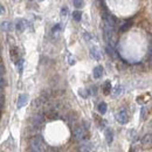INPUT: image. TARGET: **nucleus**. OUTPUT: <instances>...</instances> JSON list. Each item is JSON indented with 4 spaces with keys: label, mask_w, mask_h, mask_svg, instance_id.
Instances as JSON below:
<instances>
[{
    "label": "nucleus",
    "mask_w": 152,
    "mask_h": 152,
    "mask_svg": "<svg viewBox=\"0 0 152 152\" xmlns=\"http://www.w3.org/2000/svg\"><path fill=\"white\" fill-rule=\"evenodd\" d=\"M15 27H17V29H18L19 32H23V31L26 29V27H27V22H26V20H23V19L17 20Z\"/></svg>",
    "instance_id": "9"
},
{
    "label": "nucleus",
    "mask_w": 152,
    "mask_h": 152,
    "mask_svg": "<svg viewBox=\"0 0 152 152\" xmlns=\"http://www.w3.org/2000/svg\"><path fill=\"white\" fill-rule=\"evenodd\" d=\"M90 55L93 58H95L97 61H99L102 58V54H101V50L98 49V47H91L90 48Z\"/></svg>",
    "instance_id": "6"
},
{
    "label": "nucleus",
    "mask_w": 152,
    "mask_h": 152,
    "mask_svg": "<svg viewBox=\"0 0 152 152\" xmlns=\"http://www.w3.org/2000/svg\"><path fill=\"white\" fill-rule=\"evenodd\" d=\"M73 5L75 6L76 8H82L83 5H84V2H83L82 0H74V1H73Z\"/></svg>",
    "instance_id": "17"
},
{
    "label": "nucleus",
    "mask_w": 152,
    "mask_h": 152,
    "mask_svg": "<svg viewBox=\"0 0 152 152\" xmlns=\"http://www.w3.org/2000/svg\"><path fill=\"white\" fill-rule=\"evenodd\" d=\"M131 26H132V22H131V21H125V22L121 26V32H126Z\"/></svg>",
    "instance_id": "14"
},
{
    "label": "nucleus",
    "mask_w": 152,
    "mask_h": 152,
    "mask_svg": "<svg viewBox=\"0 0 152 152\" xmlns=\"http://www.w3.org/2000/svg\"><path fill=\"white\" fill-rule=\"evenodd\" d=\"M122 87L121 86H117L116 88H115V91H114V96H118L119 94H122Z\"/></svg>",
    "instance_id": "19"
},
{
    "label": "nucleus",
    "mask_w": 152,
    "mask_h": 152,
    "mask_svg": "<svg viewBox=\"0 0 152 152\" xmlns=\"http://www.w3.org/2000/svg\"><path fill=\"white\" fill-rule=\"evenodd\" d=\"M29 146L32 152H45V144L40 136H35L31 139Z\"/></svg>",
    "instance_id": "1"
},
{
    "label": "nucleus",
    "mask_w": 152,
    "mask_h": 152,
    "mask_svg": "<svg viewBox=\"0 0 152 152\" xmlns=\"http://www.w3.org/2000/svg\"><path fill=\"white\" fill-rule=\"evenodd\" d=\"M17 64H18V67H19V70L21 72V70H22V67H23V60H22V58H20L19 61L17 62Z\"/></svg>",
    "instance_id": "23"
},
{
    "label": "nucleus",
    "mask_w": 152,
    "mask_h": 152,
    "mask_svg": "<svg viewBox=\"0 0 152 152\" xmlns=\"http://www.w3.org/2000/svg\"><path fill=\"white\" fill-rule=\"evenodd\" d=\"M87 129L88 128H86L83 125H77V126H75V129L73 131L74 139L75 140H83L86 138V136H87Z\"/></svg>",
    "instance_id": "2"
},
{
    "label": "nucleus",
    "mask_w": 152,
    "mask_h": 152,
    "mask_svg": "<svg viewBox=\"0 0 152 152\" xmlns=\"http://www.w3.org/2000/svg\"><path fill=\"white\" fill-rule=\"evenodd\" d=\"M28 99H29V96L28 94H21L19 96V98H18V104H17V107H18V109H21V108H23L27 103H28Z\"/></svg>",
    "instance_id": "4"
},
{
    "label": "nucleus",
    "mask_w": 152,
    "mask_h": 152,
    "mask_svg": "<svg viewBox=\"0 0 152 152\" xmlns=\"http://www.w3.org/2000/svg\"><path fill=\"white\" fill-rule=\"evenodd\" d=\"M145 116H146V108L145 107H142V109H140V118L142 119H145Z\"/></svg>",
    "instance_id": "20"
},
{
    "label": "nucleus",
    "mask_w": 152,
    "mask_h": 152,
    "mask_svg": "<svg viewBox=\"0 0 152 152\" xmlns=\"http://www.w3.org/2000/svg\"><path fill=\"white\" fill-rule=\"evenodd\" d=\"M93 76H94L95 80H98V78H101V77L103 76V68H102V66H97V67L94 68V70H93Z\"/></svg>",
    "instance_id": "8"
},
{
    "label": "nucleus",
    "mask_w": 152,
    "mask_h": 152,
    "mask_svg": "<svg viewBox=\"0 0 152 152\" xmlns=\"http://www.w3.org/2000/svg\"><path fill=\"white\" fill-rule=\"evenodd\" d=\"M0 14H5V7L2 5H0Z\"/></svg>",
    "instance_id": "27"
},
{
    "label": "nucleus",
    "mask_w": 152,
    "mask_h": 152,
    "mask_svg": "<svg viewBox=\"0 0 152 152\" xmlns=\"http://www.w3.org/2000/svg\"><path fill=\"white\" fill-rule=\"evenodd\" d=\"M107 109H108V105H107L105 102H101V103L98 104V107H97V110H98V113L101 115L105 114V113H107Z\"/></svg>",
    "instance_id": "11"
},
{
    "label": "nucleus",
    "mask_w": 152,
    "mask_h": 152,
    "mask_svg": "<svg viewBox=\"0 0 152 152\" xmlns=\"http://www.w3.org/2000/svg\"><path fill=\"white\" fill-rule=\"evenodd\" d=\"M116 121L119 124H122V125L123 124H126L129 122V115H128V113L125 110H122V111H119V113L116 114Z\"/></svg>",
    "instance_id": "3"
},
{
    "label": "nucleus",
    "mask_w": 152,
    "mask_h": 152,
    "mask_svg": "<svg viewBox=\"0 0 152 152\" xmlns=\"http://www.w3.org/2000/svg\"><path fill=\"white\" fill-rule=\"evenodd\" d=\"M4 103H5V97L2 95V93H0V108L4 105Z\"/></svg>",
    "instance_id": "25"
},
{
    "label": "nucleus",
    "mask_w": 152,
    "mask_h": 152,
    "mask_svg": "<svg viewBox=\"0 0 152 152\" xmlns=\"http://www.w3.org/2000/svg\"><path fill=\"white\" fill-rule=\"evenodd\" d=\"M78 94H80V96H81V97H83V98H87V97H88V95H89L88 90H87V89H82V88L78 90Z\"/></svg>",
    "instance_id": "18"
},
{
    "label": "nucleus",
    "mask_w": 152,
    "mask_h": 152,
    "mask_svg": "<svg viewBox=\"0 0 152 152\" xmlns=\"http://www.w3.org/2000/svg\"><path fill=\"white\" fill-rule=\"evenodd\" d=\"M105 139H107V143H108V144H111L113 140H114V133H113V130L109 129V128L105 130Z\"/></svg>",
    "instance_id": "10"
},
{
    "label": "nucleus",
    "mask_w": 152,
    "mask_h": 152,
    "mask_svg": "<svg viewBox=\"0 0 152 152\" xmlns=\"http://www.w3.org/2000/svg\"><path fill=\"white\" fill-rule=\"evenodd\" d=\"M111 90H113V88H111V83H110V81L104 82V84H103V93H104L105 95H108V94H110Z\"/></svg>",
    "instance_id": "12"
},
{
    "label": "nucleus",
    "mask_w": 152,
    "mask_h": 152,
    "mask_svg": "<svg viewBox=\"0 0 152 152\" xmlns=\"http://www.w3.org/2000/svg\"><path fill=\"white\" fill-rule=\"evenodd\" d=\"M73 19L75 20V21H81V19H82V13L80 11H75L73 13Z\"/></svg>",
    "instance_id": "16"
},
{
    "label": "nucleus",
    "mask_w": 152,
    "mask_h": 152,
    "mask_svg": "<svg viewBox=\"0 0 152 152\" xmlns=\"http://www.w3.org/2000/svg\"><path fill=\"white\" fill-rule=\"evenodd\" d=\"M60 31H61V26H60V23H58V25H56L55 27H53V29H52L53 34H57Z\"/></svg>",
    "instance_id": "21"
},
{
    "label": "nucleus",
    "mask_w": 152,
    "mask_h": 152,
    "mask_svg": "<svg viewBox=\"0 0 152 152\" xmlns=\"http://www.w3.org/2000/svg\"><path fill=\"white\" fill-rule=\"evenodd\" d=\"M11 58H12V61H14L15 63L20 60L19 56H18V49H17V48L11 49Z\"/></svg>",
    "instance_id": "13"
},
{
    "label": "nucleus",
    "mask_w": 152,
    "mask_h": 152,
    "mask_svg": "<svg viewBox=\"0 0 152 152\" xmlns=\"http://www.w3.org/2000/svg\"><path fill=\"white\" fill-rule=\"evenodd\" d=\"M0 116H1V110H0Z\"/></svg>",
    "instance_id": "28"
},
{
    "label": "nucleus",
    "mask_w": 152,
    "mask_h": 152,
    "mask_svg": "<svg viewBox=\"0 0 152 152\" xmlns=\"http://www.w3.org/2000/svg\"><path fill=\"white\" fill-rule=\"evenodd\" d=\"M5 84H6V81L2 78V76H0V88H2Z\"/></svg>",
    "instance_id": "26"
},
{
    "label": "nucleus",
    "mask_w": 152,
    "mask_h": 152,
    "mask_svg": "<svg viewBox=\"0 0 152 152\" xmlns=\"http://www.w3.org/2000/svg\"><path fill=\"white\" fill-rule=\"evenodd\" d=\"M1 29H2V31L8 32V31L11 29V23H10L8 21H4V22L1 23Z\"/></svg>",
    "instance_id": "15"
},
{
    "label": "nucleus",
    "mask_w": 152,
    "mask_h": 152,
    "mask_svg": "<svg viewBox=\"0 0 152 152\" xmlns=\"http://www.w3.org/2000/svg\"><path fill=\"white\" fill-rule=\"evenodd\" d=\"M94 149H95V148H94V144L87 142V143H83V144L80 146L78 152H93L94 151Z\"/></svg>",
    "instance_id": "5"
},
{
    "label": "nucleus",
    "mask_w": 152,
    "mask_h": 152,
    "mask_svg": "<svg viewBox=\"0 0 152 152\" xmlns=\"http://www.w3.org/2000/svg\"><path fill=\"white\" fill-rule=\"evenodd\" d=\"M5 67H4V64H2V62H1V60H0V76H2L5 74Z\"/></svg>",
    "instance_id": "22"
},
{
    "label": "nucleus",
    "mask_w": 152,
    "mask_h": 152,
    "mask_svg": "<svg viewBox=\"0 0 152 152\" xmlns=\"http://www.w3.org/2000/svg\"><path fill=\"white\" fill-rule=\"evenodd\" d=\"M67 13H68V8H67V7H63V8L61 10V15H62V17H66Z\"/></svg>",
    "instance_id": "24"
},
{
    "label": "nucleus",
    "mask_w": 152,
    "mask_h": 152,
    "mask_svg": "<svg viewBox=\"0 0 152 152\" xmlns=\"http://www.w3.org/2000/svg\"><path fill=\"white\" fill-rule=\"evenodd\" d=\"M142 144L144 146H149L152 144V133H146L142 137Z\"/></svg>",
    "instance_id": "7"
}]
</instances>
